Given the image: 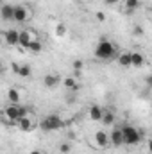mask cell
<instances>
[{
    "mask_svg": "<svg viewBox=\"0 0 152 154\" xmlns=\"http://www.w3.org/2000/svg\"><path fill=\"white\" fill-rule=\"evenodd\" d=\"M95 56L99 57V59H113V57H116L118 59V47L116 45H113L109 39H100L99 41V45H97V48H95Z\"/></svg>",
    "mask_w": 152,
    "mask_h": 154,
    "instance_id": "6da1fadb",
    "label": "cell"
},
{
    "mask_svg": "<svg viewBox=\"0 0 152 154\" xmlns=\"http://www.w3.org/2000/svg\"><path fill=\"white\" fill-rule=\"evenodd\" d=\"M122 133H123V142H125V145H138V143L141 142V138H143V133L138 131L136 127L129 125V124H125V125L122 127Z\"/></svg>",
    "mask_w": 152,
    "mask_h": 154,
    "instance_id": "7a4b0ae2",
    "label": "cell"
},
{
    "mask_svg": "<svg viewBox=\"0 0 152 154\" xmlns=\"http://www.w3.org/2000/svg\"><path fill=\"white\" fill-rule=\"evenodd\" d=\"M39 127L43 131H57L63 127V118L59 115H48L39 122Z\"/></svg>",
    "mask_w": 152,
    "mask_h": 154,
    "instance_id": "3957f363",
    "label": "cell"
},
{
    "mask_svg": "<svg viewBox=\"0 0 152 154\" xmlns=\"http://www.w3.org/2000/svg\"><path fill=\"white\" fill-rule=\"evenodd\" d=\"M4 116L7 120H11L13 124H16L20 118H22V106L20 104H9L5 109H4Z\"/></svg>",
    "mask_w": 152,
    "mask_h": 154,
    "instance_id": "277c9868",
    "label": "cell"
},
{
    "mask_svg": "<svg viewBox=\"0 0 152 154\" xmlns=\"http://www.w3.org/2000/svg\"><path fill=\"white\" fill-rule=\"evenodd\" d=\"M14 9H16V5L2 4V9H0L2 20H4V22H13V20H14Z\"/></svg>",
    "mask_w": 152,
    "mask_h": 154,
    "instance_id": "5b68a950",
    "label": "cell"
},
{
    "mask_svg": "<svg viewBox=\"0 0 152 154\" xmlns=\"http://www.w3.org/2000/svg\"><path fill=\"white\" fill-rule=\"evenodd\" d=\"M4 38H5V43L11 45V47L20 45V31H16V29H9V31L4 32Z\"/></svg>",
    "mask_w": 152,
    "mask_h": 154,
    "instance_id": "8992f818",
    "label": "cell"
},
{
    "mask_svg": "<svg viewBox=\"0 0 152 154\" xmlns=\"http://www.w3.org/2000/svg\"><path fill=\"white\" fill-rule=\"evenodd\" d=\"M95 143L99 145V147H108L109 143H111V140H109V134L106 133V131H97L95 133Z\"/></svg>",
    "mask_w": 152,
    "mask_h": 154,
    "instance_id": "52a82bcc",
    "label": "cell"
},
{
    "mask_svg": "<svg viewBox=\"0 0 152 154\" xmlns=\"http://www.w3.org/2000/svg\"><path fill=\"white\" fill-rule=\"evenodd\" d=\"M59 82H61V75L59 74H47V75L43 77L45 88H56Z\"/></svg>",
    "mask_w": 152,
    "mask_h": 154,
    "instance_id": "ba28073f",
    "label": "cell"
},
{
    "mask_svg": "<svg viewBox=\"0 0 152 154\" xmlns=\"http://www.w3.org/2000/svg\"><path fill=\"white\" fill-rule=\"evenodd\" d=\"M27 18H29V11H27V7H25V5H16V9H14V22L23 23Z\"/></svg>",
    "mask_w": 152,
    "mask_h": 154,
    "instance_id": "9c48e42d",
    "label": "cell"
},
{
    "mask_svg": "<svg viewBox=\"0 0 152 154\" xmlns=\"http://www.w3.org/2000/svg\"><path fill=\"white\" fill-rule=\"evenodd\" d=\"M102 116H104V109L99 104H91V108H90V118L93 122H102Z\"/></svg>",
    "mask_w": 152,
    "mask_h": 154,
    "instance_id": "30bf717a",
    "label": "cell"
},
{
    "mask_svg": "<svg viewBox=\"0 0 152 154\" xmlns=\"http://www.w3.org/2000/svg\"><path fill=\"white\" fill-rule=\"evenodd\" d=\"M109 140H111V143H113L114 147L123 145L125 142H123V133H122V129H114L113 133H109Z\"/></svg>",
    "mask_w": 152,
    "mask_h": 154,
    "instance_id": "8fae6325",
    "label": "cell"
},
{
    "mask_svg": "<svg viewBox=\"0 0 152 154\" xmlns=\"http://www.w3.org/2000/svg\"><path fill=\"white\" fill-rule=\"evenodd\" d=\"M116 61H118V65L123 66V68L132 66V52H123V54H120Z\"/></svg>",
    "mask_w": 152,
    "mask_h": 154,
    "instance_id": "7c38bea8",
    "label": "cell"
},
{
    "mask_svg": "<svg viewBox=\"0 0 152 154\" xmlns=\"http://www.w3.org/2000/svg\"><path fill=\"white\" fill-rule=\"evenodd\" d=\"M16 125H18V129H20V131H25V133H27V131H32V127H34V125H32V120H31L29 116L20 118V120L16 122Z\"/></svg>",
    "mask_w": 152,
    "mask_h": 154,
    "instance_id": "4fadbf2b",
    "label": "cell"
},
{
    "mask_svg": "<svg viewBox=\"0 0 152 154\" xmlns=\"http://www.w3.org/2000/svg\"><path fill=\"white\" fill-rule=\"evenodd\" d=\"M31 41H32V36H31V32H29V31H22V32H20V47L29 48Z\"/></svg>",
    "mask_w": 152,
    "mask_h": 154,
    "instance_id": "5bb4252c",
    "label": "cell"
},
{
    "mask_svg": "<svg viewBox=\"0 0 152 154\" xmlns=\"http://www.w3.org/2000/svg\"><path fill=\"white\" fill-rule=\"evenodd\" d=\"M63 84H65V88L66 90H72V91H77L79 90V84H77L75 77H65V81H63Z\"/></svg>",
    "mask_w": 152,
    "mask_h": 154,
    "instance_id": "9a60e30c",
    "label": "cell"
},
{
    "mask_svg": "<svg viewBox=\"0 0 152 154\" xmlns=\"http://www.w3.org/2000/svg\"><path fill=\"white\" fill-rule=\"evenodd\" d=\"M7 99H9L11 104H20V91H18L16 88H11V90L7 91Z\"/></svg>",
    "mask_w": 152,
    "mask_h": 154,
    "instance_id": "2e32d148",
    "label": "cell"
},
{
    "mask_svg": "<svg viewBox=\"0 0 152 154\" xmlns=\"http://www.w3.org/2000/svg\"><path fill=\"white\" fill-rule=\"evenodd\" d=\"M143 65H145V57H143L140 52H132V66L140 68V66H143Z\"/></svg>",
    "mask_w": 152,
    "mask_h": 154,
    "instance_id": "e0dca14e",
    "label": "cell"
},
{
    "mask_svg": "<svg viewBox=\"0 0 152 154\" xmlns=\"http://www.w3.org/2000/svg\"><path fill=\"white\" fill-rule=\"evenodd\" d=\"M102 124H104V125H113V124H114V113H113V111H106V109H104Z\"/></svg>",
    "mask_w": 152,
    "mask_h": 154,
    "instance_id": "ac0fdd59",
    "label": "cell"
},
{
    "mask_svg": "<svg viewBox=\"0 0 152 154\" xmlns=\"http://www.w3.org/2000/svg\"><path fill=\"white\" fill-rule=\"evenodd\" d=\"M140 7V0H125V11L127 13H132Z\"/></svg>",
    "mask_w": 152,
    "mask_h": 154,
    "instance_id": "d6986e66",
    "label": "cell"
},
{
    "mask_svg": "<svg viewBox=\"0 0 152 154\" xmlns=\"http://www.w3.org/2000/svg\"><path fill=\"white\" fill-rule=\"evenodd\" d=\"M20 77H23V79H31V75H32V68L29 66V65H22V68H20V74H18Z\"/></svg>",
    "mask_w": 152,
    "mask_h": 154,
    "instance_id": "ffe728a7",
    "label": "cell"
},
{
    "mask_svg": "<svg viewBox=\"0 0 152 154\" xmlns=\"http://www.w3.org/2000/svg\"><path fill=\"white\" fill-rule=\"evenodd\" d=\"M29 50H31V52H41V50H43V43H41L39 39H32L31 45H29Z\"/></svg>",
    "mask_w": 152,
    "mask_h": 154,
    "instance_id": "44dd1931",
    "label": "cell"
},
{
    "mask_svg": "<svg viewBox=\"0 0 152 154\" xmlns=\"http://www.w3.org/2000/svg\"><path fill=\"white\" fill-rule=\"evenodd\" d=\"M54 32H56V36H59V38L65 36V34H66V25H65V23H57L56 29H54Z\"/></svg>",
    "mask_w": 152,
    "mask_h": 154,
    "instance_id": "7402d4cb",
    "label": "cell"
},
{
    "mask_svg": "<svg viewBox=\"0 0 152 154\" xmlns=\"http://www.w3.org/2000/svg\"><path fill=\"white\" fill-rule=\"evenodd\" d=\"M59 152H61V154H70V152H72V145H70L68 142L61 143V145H59Z\"/></svg>",
    "mask_w": 152,
    "mask_h": 154,
    "instance_id": "603a6c76",
    "label": "cell"
},
{
    "mask_svg": "<svg viewBox=\"0 0 152 154\" xmlns=\"http://www.w3.org/2000/svg\"><path fill=\"white\" fill-rule=\"evenodd\" d=\"M72 66H74V70H75L77 74H79V72H81V70H82V66H84V63H82V61H81V59H75V61H74V63H72Z\"/></svg>",
    "mask_w": 152,
    "mask_h": 154,
    "instance_id": "cb8c5ba5",
    "label": "cell"
},
{
    "mask_svg": "<svg viewBox=\"0 0 152 154\" xmlns=\"http://www.w3.org/2000/svg\"><path fill=\"white\" fill-rule=\"evenodd\" d=\"M132 34H134V36H143V27H141V25H136V27L132 29Z\"/></svg>",
    "mask_w": 152,
    "mask_h": 154,
    "instance_id": "d4e9b609",
    "label": "cell"
},
{
    "mask_svg": "<svg viewBox=\"0 0 152 154\" xmlns=\"http://www.w3.org/2000/svg\"><path fill=\"white\" fill-rule=\"evenodd\" d=\"M20 68H22V65H18V63H13V65H11V70H13L16 75L20 74Z\"/></svg>",
    "mask_w": 152,
    "mask_h": 154,
    "instance_id": "484cf974",
    "label": "cell"
},
{
    "mask_svg": "<svg viewBox=\"0 0 152 154\" xmlns=\"http://www.w3.org/2000/svg\"><path fill=\"white\" fill-rule=\"evenodd\" d=\"M97 20H99V22H104V20H106V14H104L102 11H99V13H97Z\"/></svg>",
    "mask_w": 152,
    "mask_h": 154,
    "instance_id": "4316f807",
    "label": "cell"
},
{
    "mask_svg": "<svg viewBox=\"0 0 152 154\" xmlns=\"http://www.w3.org/2000/svg\"><path fill=\"white\" fill-rule=\"evenodd\" d=\"M104 2H106L108 5H114V4H118L120 0H104Z\"/></svg>",
    "mask_w": 152,
    "mask_h": 154,
    "instance_id": "83f0119b",
    "label": "cell"
},
{
    "mask_svg": "<svg viewBox=\"0 0 152 154\" xmlns=\"http://www.w3.org/2000/svg\"><path fill=\"white\" fill-rule=\"evenodd\" d=\"M145 82H147L149 86H152V75H147V77H145Z\"/></svg>",
    "mask_w": 152,
    "mask_h": 154,
    "instance_id": "f1b7e54d",
    "label": "cell"
},
{
    "mask_svg": "<svg viewBox=\"0 0 152 154\" xmlns=\"http://www.w3.org/2000/svg\"><path fill=\"white\" fill-rule=\"evenodd\" d=\"M147 147H149V152L152 154V138L149 140V142H147Z\"/></svg>",
    "mask_w": 152,
    "mask_h": 154,
    "instance_id": "f546056e",
    "label": "cell"
},
{
    "mask_svg": "<svg viewBox=\"0 0 152 154\" xmlns=\"http://www.w3.org/2000/svg\"><path fill=\"white\" fill-rule=\"evenodd\" d=\"M29 154H43V152H41V151H38V149H34V151H31Z\"/></svg>",
    "mask_w": 152,
    "mask_h": 154,
    "instance_id": "4dcf8cb0",
    "label": "cell"
}]
</instances>
